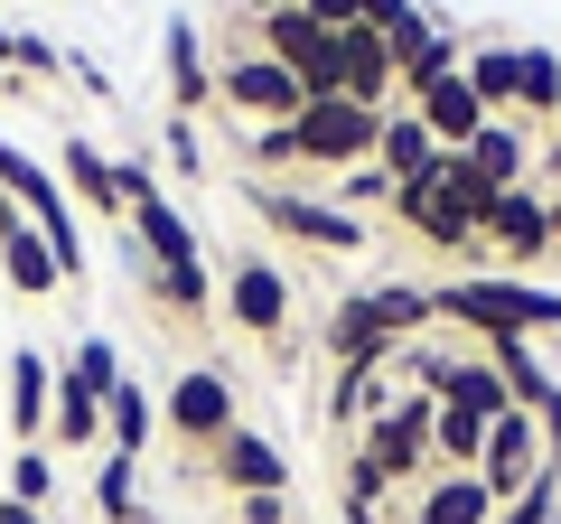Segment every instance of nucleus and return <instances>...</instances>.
I'll return each instance as SVG.
<instances>
[{"label":"nucleus","instance_id":"1","mask_svg":"<svg viewBox=\"0 0 561 524\" xmlns=\"http://www.w3.org/2000/svg\"><path fill=\"white\" fill-rule=\"evenodd\" d=\"M113 179H122V216H131L140 253H150V291H160L179 319H197V309L216 300V282H206V253H197V235H187V216L169 206V187L140 160H113Z\"/></svg>","mask_w":561,"mask_h":524},{"label":"nucleus","instance_id":"2","mask_svg":"<svg viewBox=\"0 0 561 524\" xmlns=\"http://www.w3.org/2000/svg\"><path fill=\"white\" fill-rule=\"evenodd\" d=\"M431 319H440V309H431L421 282H375V291H356V300L328 309L319 346H328V365H393Z\"/></svg>","mask_w":561,"mask_h":524},{"label":"nucleus","instance_id":"3","mask_svg":"<svg viewBox=\"0 0 561 524\" xmlns=\"http://www.w3.org/2000/svg\"><path fill=\"white\" fill-rule=\"evenodd\" d=\"M431 309H440L449 328H468V338H542V328H561V291L542 282H515V272H459V282L431 291Z\"/></svg>","mask_w":561,"mask_h":524},{"label":"nucleus","instance_id":"4","mask_svg":"<svg viewBox=\"0 0 561 524\" xmlns=\"http://www.w3.org/2000/svg\"><path fill=\"white\" fill-rule=\"evenodd\" d=\"M486 187L468 179L459 160H440L431 179H412V187H393V216L412 225L421 243H440V253H468V243H486Z\"/></svg>","mask_w":561,"mask_h":524},{"label":"nucleus","instance_id":"5","mask_svg":"<svg viewBox=\"0 0 561 524\" xmlns=\"http://www.w3.org/2000/svg\"><path fill=\"white\" fill-rule=\"evenodd\" d=\"M375 141H383V113H365V103H346V94H319L300 122H280V150H290V169H365L375 160Z\"/></svg>","mask_w":561,"mask_h":524},{"label":"nucleus","instance_id":"6","mask_svg":"<svg viewBox=\"0 0 561 524\" xmlns=\"http://www.w3.org/2000/svg\"><path fill=\"white\" fill-rule=\"evenodd\" d=\"M216 103L243 122V132H280V122H300V113H309L300 76H290L280 57H262V47H253V57H225V66H216Z\"/></svg>","mask_w":561,"mask_h":524},{"label":"nucleus","instance_id":"7","mask_svg":"<svg viewBox=\"0 0 561 524\" xmlns=\"http://www.w3.org/2000/svg\"><path fill=\"white\" fill-rule=\"evenodd\" d=\"M262 57H280L290 66V76H300V94L319 103V94H337V29H319L300 10V0H272V10H262Z\"/></svg>","mask_w":561,"mask_h":524},{"label":"nucleus","instance_id":"8","mask_svg":"<svg viewBox=\"0 0 561 524\" xmlns=\"http://www.w3.org/2000/svg\"><path fill=\"white\" fill-rule=\"evenodd\" d=\"M160 422H169V441H187V449H216L225 431L243 422V412H234V384H225L216 365H187V375L160 394Z\"/></svg>","mask_w":561,"mask_h":524},{"label":"nucleus","instance_id":"9","mask_svg":"<svg viewBox=\"0 0 561 524\" xmlns=\"http://www.w3.org/2000/svg\"><path fill=\"white\" fill-rule=\"evenodd\" d=\"M431 412H440L431 394H393V403L365 422V441H356V449L383 468V478H421V468H431Z\"/></svg>","mask_w":561,"mask_h":524},{"label":"nucleus","instance_id":"10","mask_svg":"<svg viewBox=\"0 0 561 524\" xmlns=\"http://www.w3.org/2000/svg\"><path fill=\"white\" fill-rule=\"evenodd\" d=\"M262 225L290 243H328V253H365V216H346L337 197H290V187H253Z\"/></svg>","mask_w":561,"mask_h":524},{"label":"nucleus","instance_id":"11","mask_svg":"<svg viewBox=\"0 0 561 524\" xmlns=\"http://www.w3.org/2000/svg\"><path fill=\"white\" fill-rule=\"evenodd\" d=\"M534 478H542V431H534V412H496V422H486V449H478V487H486L496 505H515Z\"/></svg>","mask_w":561,"mask_h":524},{"label":"nucleus","instance_id":"12","mask_svg":"<svg viewBox=\"0 0 561 524\" xmlns=\"http://www.w3.org/2000/svg\"><path fill=\"white\" fill-rule=\"evenodd\" d=\"M225 319H234L243 338H280V328H290V282H280V262H262V253L225 262Z\"/></svg>","mask_w":561,"mask_h":524},{"label":"nucleus","instance_id":"13","mask_svg":"<svg viewBox=\"0 0 561 524\" xmlns=\"http://www.w3.org/2000/svg\"><path fill=\"white\" fill-rule=\"evenodd\" d=\"M337 94L365 103V113H393V47H383V29H337Z\"/></svg>","mask_w":561,"mask_h":524},{"label":"nucleus","instance_id":"14","mask_svg":"<svg viewBox=\"0 0 561 524\" xmlns=\"http://www.w3.org/2000/svg\"><path fill=\"white\" fill-rule=\"evenodd\" d=\"M486 243H496V262H542L552 253V197L542 187H505L486 206Z\"/></svg>","mask_w":561,"mask_h":524},{"label":"nucleus","instance_id":"15","mask_svg":"<svg viewBox=\"0 0 561 524\" xmlns=\"http://www.w3.org/2000/svg\"><path fill=\"white\" fill-rule=\"evenodd\" d=\"M206 468H216L225 487H234V497H280V487H290V459H280L272 441H262V431H225L216 449H206Z\"/></svg>","mask_w":561,"mask_h":524},{"label":"nucleus","instance_id":"16","mask_svg":"<svg viewBox=\"0 0 561 524\" xmlns=\"http://www.w3.org/2000/svg\"><path fill=\"white\" fill-rule=\"evenodd\" d=\"M402 113L431 122V141H440V150H468L486 132V103H478V84H468V66H459V76H440V84H421Z\"/></svg>","mask_w":561,"mask_h":524},{"label":"nucleus","instance_id":"17","mask_svg":"<svg viewBox=\"0 0 561 524\" xmlns=\"http://www.w3.org/2000/svg\"><path fill=\"white\" fill-rule=\"evenodd\" d=\"M440 160H449V150L431 141V122H421V113H402V103H393V113H383V141H375V169H383L393 187H412V179H431Z\"/></svg>","mask_w":561,"mask_h":524},{"label":"nucleus","instance_id":"18","mask_svg":"<svg viewBox=\"0 0 561 524\" xmlns=\"http://www.w3.org/2000/svg\"><path fill=\"white\" fill-rule=\"evenodd\" d=\"M150 441H160V394L122 375L113 394H103V449H113V459H140Z\"/></svg>","mask_w":561,"mask_h":524},{"label":"nucleus","instance_id":"19","mask_svg":"<svg viewBox=\"0 0 561 524\" xmlns=\"http://www.w3.org/2000/svg\"><path fill=\"white\" fill-rule=\"evenodd\" d=\"M47 403H57V365H47L38 346H20V356H10V431H20V449L47 441Z\"/></svg>","mask_w":561,"mask_h":524},{"label":"nucleus","instance_id":"20","mask_svg":"<svg viewBox=\"0 0 561 524\" xmlns=\"http://www.w3.org/2000/svg\"><path fill=\"white\" fill-rule=\"evenodd\" d=\"M160 76H169V113H206V103H216V66H206L197 29H179V20H169V38H160Z\"/></svg>","mask_w":561,"mask_h":524},{"label":"nucleus","instance_id":"21","mask_svg":"<svg viewBox=\"0 0 561 524\" xmlns=\"http://www.w3.org/2000/svg\"><path fill=\"white\" fill-rule=\"evenodd\" d=\"M402 524H496V497L478 487V468H440Z\"/></svg>","mask_w":561,"mask_h":524},{"label":"nucleus","instance_id":"22","mask_svg":"<svg viewBox=\"0 0 561 524\" xmlns=\"http://www.w3.org/2000/svg\"><path fill=\"white\" fill-rule=\"evenodd\" d=\"M0 272H10V291H20V300H47V291L66 282V272H57V253H47V235H38L28 216H10V225H0Z\"/></svg>","mask_w":561,"mask_h":524},{"label":"nucleus","instance_id":"23","mask_svg":"<svg viewBox=\"0 0 561 524\" xmlns=\"http://www.w3.org/2000/svg\"><path fill=\"white\" fill-rule=\"evenodd\" d=\"M449 160H459L468 179L486 187V197H505V187H524V132H515V122H486L478 141H468V150H449Z\"/></svg>","mask_w":561,"mask_h":524},{"label":"nucleus","instance_id":"24","mask_svg":"<svg viewBox=\"0 0 561 524\" xmlns=\"http://www.w3.org/2000/svg\"><path fill=\"white\" fill-rule=\"evenodd\" d=\"M440 403H468L478 422H496V412H515V394H505V375L486 365V346H478V356H449V375H440Z\"/></svg>","mask_w":561,"mask_h":524},{"label":"nucleus","instance_id":"25","mask_svg":"<svg viewBox=\"0 0 561 524\" xmlns=\"http://www.w3.org/2000/svg\"><path fill=\"white\" fill-rule=\"evenodd\" d=\"M57 179L76 187V206H94V216H122V179H113V160H103L94 141H66V150H57Z\"/></svg>","mask_w":561,"mask_h":524},{"label":"nucleus","instance_id":"26","mask_svg":"<svg viewBox=\"0 0 561 524\" xmlns=\"http://www.w3.org/2000/svg\"><path fill=\"white\" fill-rule=\"evenodd\" d=\"M383 403H393V365H337V403H328V422L365 431Z\"/></svg>","mask_w":561,"mask_h":524},{"label":"nucleus","instance_id":"27","mask_svg":"<svg viewBox=\"0 0 561 524\" xmlns=\"http://www.w3.org/2000/svg\"><path fill=\"white\" fill-rule=\"evenodd\" d=\"M515 47L505 38H486V47H468V84H478V103H486V122H515Z\"/></svg>","mask_w":561,"mask_h":524},{"label":"nucleus","instance_id":"28","mask_svg":"<svg viewBox=\"0 0 561 524\" xmlns=\"http://www.w3.org/2000/svg\"><path fill=\"white\" fill-rule=\"evenodd\" d=\"M478 449H486V422L468 403H440L431 412V468H478Z\"/></svg>","mask_w":561,"mask_h":524},{"label":"nucleus","instance_id":"29","mask_svg":"<svg viewBox=\"0 0 561 524\" xmlns=\"http://www.w3.org/2000/svg\"><path fill=\"white\" fill-rule=\"evenodd\" d=\"M515 113H534V122H552L561 113V57L552 47H515Z\"/></svg>","mask_w":561,"mask_h":524},{"label":"nucleus","instance_id":"30","mask_svg":"<svg viewBox=\"0 0 561 524\" xmlns=\"http://www.w3.org/2000/svg\"><path fill=\"white\" fill-rule=\"evenodd\" d=\"M94 505H103V524H150V515H140V459H113V449H103Z\"/></svg>","mask_w":561,"mask_h":524},{"label":"nucleus","instance_id":"31","mask_svg":"<svg viewBox=\"0 0 561 524\" xmlns=\"http://www.w3.org/2000/svg\"><path fill=\"white\" fill-rule=\"evenodd\" d=\"M383 497H393V478L356 449V459H346V524H383Z\"/></svg>","mask_w":561,"mask_h":524},{"label":"nucleus","instance_id":"32","mask_svg":"<svg viewBox=\"0 0 561 524\" xmlns=\"http://www.w3.org/2000/svg\"><path fill=\"white\" fill-rule=\"evenodd\" d=\"M496 524H561V478H552V468H542V478L524 487L515 505H496Z\"/></svg>","mask_w":561,"mask_h":524},{"label":"nucleus","instance_id":"33","mask_svg":"<svg viewBox=\"0 0 561 524\" xmlns=\"http://www.w3.org/2000/svg\"><path fill=\"white\" fill-rule=\"evenodd\" d=\"M47 487H57L47 449H20V459H10V497H20V505H47Z\"/></svg>","mask_w":561,"mask_h":524},{"label":"nucleus","instance_id":"34","mask_svg":"<svg viewBox=\"0 0 561 524\" xmlns=\"http://www.w3.org/2000/svg\"><path fill=\"white\" fill-rule=\"evenodd\" d=\"M57 47H47V38H28V29H10V76H57Z\"/></svg>","mask_w":561,"mask_h":524},{"label":"nucleus","instance_id":"35","mask_svg":"<svg viewBox=\"0 0 561 524\" xmlns=\"http://www.w3.org/2000/svg\"><path fill=\"white\" fill-rule=\"evenodd\" d=\"M337 197H346V216H356V206H375V197H393V179H383L375 160H365V169H337Z\"/></svg>","mask_w":561,"mask_h":524},{"label":"nucleus","instance_id":"36","mask_svg":"<svg viewBox=\"0 0 561 524\" xmlns=\"http://www.w3.org/2000/svg\"><path fill=\"white\" fill-rule=\"evenodd\" d=\"M66 76H76L94 103H113V66H94V47H76V57H66Z\"/></svg>","mask_w":561,"mask_h":524},{"label":"nucleus","instance_id":"37","mask_svg":"<svg viewBox=\"0 0 561 524\" xmlns=\"http://www.w3.org/2000/svg\"><path fill=\"white\" fill-rule=\"evenodd\" d=\"M300 10H309L319 29H356V20H365V0H300Z\"/></svg>","mask_w":561,"mask_h":524},{"label":"nucleus","instance_id":"38","mask_svg":"<svg viewBox=\"0 0 561 524\" xmlns=\"http://www.w3.org/2000/svg\"><path fill=\"white\" fill-rule=\"evenodd\" d=\"M243 524H290V497H234Z\"/></svg>","mask_w":561,"mask_h":524},{"label":"nucleus","instance_id":"39","mask_svg":"<svg viewBox=\"0 0 561 524\" xmlns=\"http://www.w3.org/2000/svg\"><path fill=\"white\" fill-rule=\"evenodd\" d=\"M0 524H47V505H20V497H0Z\"/></svg>","mask_w":561,"mask_h":524},{"label":"nucleus","instance_id":"40","mask_svg":"<svg viewBox=\"0 0 561 524\" xmlns=\"http://www.w3.org/2000/svg\"><path fill=\"white\" fill-rule=\"evenodd\" d=\"M10 84H20V76H10V57H0V94H10Z\"/></svg>","mask_w":561,"mask_h":524},{"label":"nucleus","instance_id":"41","mask_svg":"<svg viewBox=\"0 0 561 524\" xmlns=\"http://www.w3.org/2000/svg\"><path fill=\"white\" fill-rule=\"evenodd\" d=\"M552 243H561V197H552Z\"/></svg>","mask_w":561,"mask_h":524},{"label":"nucleus","instance_id":"42","mask_svg":"<svg viewBox=\"0 0 561 524\" xmlns=\"http://www.w3.org/2000/svg\"><path fill=\"white\" fill-rule=\"evenodd\" d=\"M10 216H20V206H10V197H0V225H10Z\"/></svg>","mask_w":561,"mask_h":524},{"label":"nucleus","instance_id":"43","mask_svg":"<svg viewBox=\"0 0 561 524\" xmlns=\"http://www.w3.org/2000/svg\"><path fill=\"white\" fill-rule=\"evenodd\" d=\"M0 57H10V29H0Z\"/></svg>","mask_w":561,"mask_h":524},{"label":"nucleus","instance_id":"44","mask_svg":"<svg viewBox=\"0 0 561 524\" xmlns=\"http://www.w3.org/2000/svg\"><path fill=\"white\" fill-rule=\"evenodd\" d=\"M552 132H561V113H552Z\"/></svg>","mask_w":561,"mask_h":524}]
</instances>
